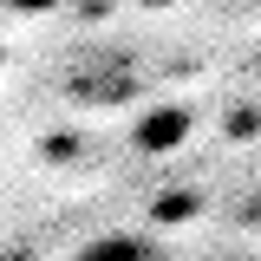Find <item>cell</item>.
Wrapping results in <instances>:
<instances>
[{
    "instance_id": "6da1fadb",
    "label": "cell",
    "mask_w": 261,
    "mask_h": 261,
    "mask_svg": "<svg viewBox=\"0 0 261 261\" xmlns=\"http://www.w3.org/2000/svg\"><path fill=\"white\" fill-rule=\"evenodd\" d=\"M79 261H144V242H130V235H118V242H92Z\"/></svg>"
}]
</instances>
